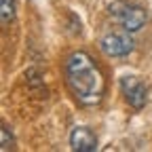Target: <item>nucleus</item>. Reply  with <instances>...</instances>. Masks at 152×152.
<instances>
[{"label":"nucleus","instance_id":"nucleus-1","mask_svg":"<svg viewBox=\"0 0 152 152\" xmlns=\"http://www.w3.org/2000/svg\"><path fill=\"white\" fill-rule=\"evenodd\" d=\"M64 76L70 93L80 106H97L106 93V78L87 51H74L64 61Z\"/></svg>","mask_w":152,"mask_h":152},{"label":"nucleus","instance_id":"nucleus-2","mask_svg":"<svg viewBox=\"0 0 152 152\" xmlns=\"http://www.w3.org/2000/svg\"><path fill=\"white\" fill-rule=\"evenodd\" d=\"M108 13L112 19L123 26V30L127 32H140L146 23H148V15L146 11L135 4V2H127V0H114V2L108 7Z\"/></svg>","mask_w":152,"mask_h":152},{"label":"nucleus","instance_id":"nucleus-3","mask_svg":"<svg viewBox=\"0 0 152 152\" xmlns=\"http://www.w3.org/2000/svg\"><path fill=\"white\" fill-rule=\"evenodd\" d=\"M99 49L108 57H127L129 53H133L135 42H133V38H131V32H127V30H123V32H108V34L102 36Z\"/></svg>","mask_w":152,"mask_h":152},{"label":"nucleus","instance_id":"nucleus-4","mask_svg":"<svg viewBox=\"0 0 152 152\" xmlns=\"http://www.w3.org/2000/svg\"><path fill=\"white\" fill-rule=\"evenodd\" d=\"M121 93L125 95V102L133 110H142L148 102V89L135 76H123L121 78Z\"/></svg>","mask_w":152,"mask_h":152},{"label":"nucleus","instance_id":"nucleus-5","mask_svg":"<svg viewBox=\"0 0 152 152\" xmlns=\"http://www.w3.org/2000/svg\"><path fill=\"white\" fill-rule=\"evenodd\" d=\"M70 146L78 152H93L97 150V137L89 127H74L70 133Z\"/></svg>","mask_w":152,"mask_h":152},{"label":"nucleus","instance_id":"nucleus-6","mask_svg":"<svg viewBox=\"0 0 152 152\" xmlns=\"http://www.w3.org/2000/svg\"><path fill=\"white\" fill-rule=\"evenodd\" d=\"M0 19L2 26H11V21L15 19V0H0Z\"/></svg>","mask_w":152,"mask_h":152},{"label":"nucleus","instance_id":"nucleus-7","mask_svg":"<svg viewBox=\"0 0 152 152\" xmlns=\"http://www.w3.org/2000/svg\"><path fill=\"white\" fill-rule=\"evenodd\" d=\"M13 144H15V140H13V135H11L9 127L2 125V129H0V148H2V152H9V150L13 148Z\"/></svg>","mask_w":152,"mask_h":152}]
</instances>
